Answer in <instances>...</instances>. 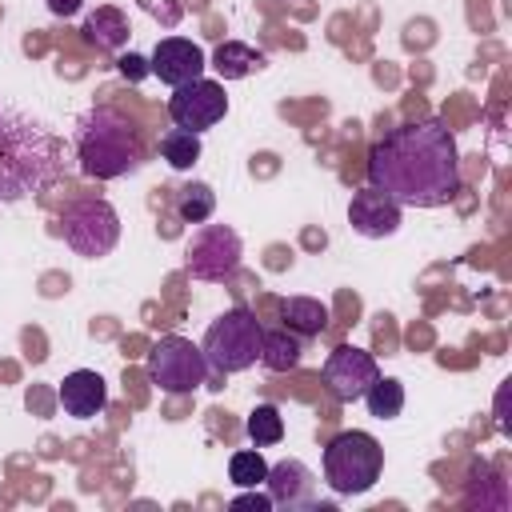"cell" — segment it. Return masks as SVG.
Listing matches in <instances>:
<instances>
[{
    "label": "cell",
    "mask_w": 512,
    "mask_h": 512,
    "mask_svg": "<svg viewBox=\"0 0 512 512\" xmlns=\"http://www.w3.org/2000/svg\"><path fill=\"white\" fill-rule=\"evenodd\" d=\"M368 184L388 192L400 208L448 204L464 184L456 136L444 120H408L388 128L368 152Z\"/></svg>",
    "instance_id": "obj_1"
},
{
    "label": "cell",
    "mask_w": 512,
    "mask_h": 512,
    "mask_svg": "<svg viewBox=\"0 0 512 512\" xmlns=\"http://www.w3.org/2000/svg\"><path fill=\"white\" fill-rule=\"evenodd\" d=\"M60 176V140L32 116L0 112V200L44 192Z\"/></svg>",
    "instance_id": "obj_2"
},
{
    "label": "cell",
    "mask_w": 512,
    "mask_h": 512,
    "mask_svg": "<svg viewBox=\"0 0 512 512\" xmlns=\"http://www.w3.org/2000/svg\"><path fill=\"white\" fill-rule=\"evenodd\" d=\"M76 156L88 180H120V176L140 172L144 164L140 136L132 120L116 108H92L76 124Z\"/></svg>",
    "instance_id": "obj_3"
},
{
    "label": "cell",
    "mask_w": 512,
    "mask_h": 512,
    "mask_svg": "<svg viewBox=\"0 0 512 512\" xmlns=\"http://www.w3.org/2000/svg\"><path fill=\"white\" fill-rule=\"evenodd\" d=\"M260 344H264V328L260 320L248 312V308H228L224 316H216L204 332V360L212 372L220 376H232V372H244L260 360Z\"/></svg>",
    "instance_id": "obj_4"
},
{
    "label": "cell",
    "mask_w": 512,
    "mask_h": 512,
    "mask_svg": "<svg viewBox=\"0 0 512 512\" xmlns=\"http://www.w3.org/2000/svg\"><path fill=\"white\" fill-rule=\"evenodd\" d=\"M384 472V448L368 432H340L324 448V480L336 496H360L368 492Z\"/></svg>",
    "instance_id": "obj_5"
},
{
    "label": "cell",
    "mask_w": 512,
    "mask_h": 512,
    "mask_svg": "<svg viewBox=\"0 0 512 512\" xmlns=\"http://www.w3.org/2000/svg\"><path fill=\"white\" fill-rule=\"evenodd\" d=\"M60 232L68 240V248L84 260H100L116 248L120 240V216L108 200L100 196H88V200H72L64 212H60Z\"/></svg>",
    "instance_id": "obj_6"
},
{
    "label": "cell",
    "mask_w": 512,
    "mask_h": 512,
    "mask_svg": "<svg viewBox=\"0 0 512 512\" xmlns=\"http://www.w3.org/2000/svg\"><path fill=\"white\" fill-rule=\"evenodd\" d=\"M208 372L204 352L184 336H160L148 348V380L168 396H192L200 384H208Z\"/></svg>",
    "instance_id": "obj_7"
},
{
    "label": "cell",
    "mask_w": 512,
    "mask_h": 512,
    "mask_svg": "<svg viewBox=\"0 0 512 512\" xmlns=\"http://www.w3.org/2000/svg\"><path fill=\"white\" fill-rule=\"evenodd\" d=\"M244 244L236 236V228L228 224H200L184 248V268L196 280H232L240 268Z\"/></svg>",
    "instance_id": "obj_8"
},
{
    "label": "cell",
    "mask_w": 512,
    "mask_h": 512,
    "mask_svg": "<svg viewBox=\"0 0 512 512\" xmlns=\"http://www.w3.org/2000/svg\"><path fill=\"white\" fill-rule=\"evenodd\" d=\"M224 112H228L224 84L204 80V76L172 88V96H168V116L176 120V128H188V132H204L212 124H220Z\"/></svg>",
    "instance_id": "obj_9"
},
{
    "label": "cell",
    "mask_w": 512,
    "mask_h": 512,
    "mask_svg": "<svg viewBox=\"0 0 512 512\" xmlns=\"http://www.w3.org/2000/svg\"><path fill=\"white\" fill-rule=\"evenodd\" d=\"M376 376H380L376 356L364 352V348H356V344H340V348H332L328 360H324V384H328V392H332L336 400H344V404L360 400Z\"/></svg>",
    "instance_id": "obj_10"
},
{
    "label": "cell",
    "mask_w": 512,
    "mask_h": 512,
    "mask_svg": "<svg viewBox=\"0 0 512 512\" xmlns=\"http://www.w3.org/2000/svg\"><path fill=\"white\" fill-rule=\"evenodd\" d=\"M348 224H352V232H360L368 240H384L400 228V204L388 192H380L376 184H364L360 192H352Z\"/></svg>",
    "instance_id": "obj_11"
},
{
    "label": "cell",
    "mask_w": 512,
    "mask_h": 512,
    "mask_svg": "<svg viewBox=\"0 0 512 512\" xmlns=\"http://www.w3.org/2000/svg\"><path fill=\"white\" fill-rule=\"evenodd\" d=\"M148 68H152V76H160V84L180 88V84L204 76L208 60H204V48H200V44H192V40H184V36H164V40L156 44Z\"/></svg>",
    "instance_id": "obj_12"
},
{
    "label": "cell",
    "mask_w": 512,
    "mask_h": 512,
    "mask_svg": "<svg viewBox=\"0 0 512 512\" xmlns=\"http://www.w3.org/2000/svg\"><path fill=\"white\" fill-rule=\"evenodd\" d=\"M264 484H268L272 508L296 512V508H312V504H316V476H312V468H308L304 460H296V456L272 464L268 476H264Z\"/></svg>",
    "instance_id": "obj_13"
},
{
    "label": "cell",
    "mask_w": 512,
    "mask_h": 512,
    "mask_svg": "<svg viewBox=\"0 0 512 512\" xmlns=\"http://www.w3.org/2000/svg\"><path fill=\"white\" fill-rule=\"evenodd\" d=\"M108 404V388H104V376L92 372V368H76L60 380V408L72 416V420H92L100 416Z\"/></svg>",
    "instance_id": "obj_14"
},
{
    "label": "cell",
    "mask_w": 512,
    "mask_h": 512,
    "mask_svg": "<svg viewBox=\"0 0 512 512\" xmlns=\"http://www.w3.org/2000/svg\"><path fill=\"white\" fill-rule=\"evenodd\" d=\"M84 40L96 44L100 52H120L128 44V16L112 4H100L88 20H84Z\"/></svg>",
    "instance_id": "obj_15"
},
{
    "label": "cell",
    "mask_w": 512,
    "mask_h": 512,
    "mask_svg": "<svg viewBox=\"0 0 512 512\" xmlns=\"http://www.w3.org/2000/svg\"><path fill=\"white\" fill-rule=\"evenodd\" d=\"M264 52L260 48H252V44H244V40H224L216 52H212V68H216V76L220 80H244V76H252L256 68H264Z\"/></svg>",
    "instance_id": "obj_16"
},
{
    "label": "cell",
    "mask_w": 512,
    "mask_h": 512,
    "mask_svg": "<svg viewBox=\"0 0 512 512\" xmlns=\"http://www.w3.org/2000/svg\"><path fill=\"white\" fill-rule=\"evenodd\" d=\"M280 320H284V328L296 332L300 340H312V336H320V332L328 328V308H324L320 300H312V296H288V300L280 304Z\"/></svg>",
    "instance_id": "obj_17"
},
{
    "label": "cell",
    "mask_w": 512,
    "mask_h": 512,
    "mask_svg": "<svg viewBox=\"0 0 512 512\" xmlns=\"http://www.w3.org/2000/svg\"><path fill=\"white\" fill-rule=\"evenodd\" d=\"M304 356V340L288 328L280 332H264V344H260V364L272 368V372H292Z\"/></svg>",
    "instance_id": "obj_18"
},
{
    "label": "cell",
    "mask_w": 512,
    "mask_h": 512,
    "mask_svg": "<svg viewBox=\"0 0 512 512\" xmlns=\"http://www.w3.org/2000/svg\"><path fill=\"white\" fill-rule=\"evenodd\" d=\"M360 400L368 404V412H372L376 420H396L400 408H404V384L392 380V376H376Z\"/></svg>",
    "instance_id": "obj_19"
},
{
    "label": "cell",
    "mask_w": 512,
    "mask_h": 512,
    "mask_svg": "<svg viewBox=\"0 0 512 512\" xmlns=\"http://www.w3.org/2000/svg\"><path fill=\"white\" fill-rule=\"evenodd\" d=\"M160 156L176 168V172H184V168H192L196 160H200V132H188V128H168L164 136H160Z\"/></svg>",
    "instance_id": "obj_20"
},
{
    "label": "cell",
    "mask_w": 512,
    "mask_h": 512,
    "mask_svg": "<svg viewBox=\"0 0 512 512\" xmlns=\"http://www.w3.org/2000/svg\"><path fill=\"white\" fill-rule=\"evenodd\" d=\"M176 212H180L184 224H204L216 212V192L204 180H192L176 192Z\"/></svg>",
    "instance_id": "obj_21"
},
{
    "label": "cell",
    "mask_w": 512,
    "mask_h": 512,
    "mask_svg": "<svg viewBox=\"0 0 512 512\" xmlns=\"http://www.w3.org/2000/svg\"><path fill=\"white\" fill-rule=\"evenodd\" d=\"M244 432L256 448H268V444H280L284 440V416L276 404H256L244 420Z\"/></svg>",
    "instance_id": "obj_22"
},
{
    "label": "cell",
    "mask_w": 512,
    "mask_h": 512,
    "mask_svg": "<svg viewBox=\"0 0 512 512\" xmlns=\"http://www.w3.org/2000/svg\"><path fill=\"white\" fill-rule=\"evenodd\" d=\"M228 476H232L236 488H260L264 476H268V464H264L260 448H244V452H236V456L228 460Z\"/></svg>",
    "instance_id": "obj_23"
},
{
    "label": "cell",
    "mask_w": 512,
    "mask_h": 512,
    "mask_svg": "<svg viewBox=\"0 0 512 512\" xmlns=\"http://www.w3.org/2000/svg\"><path fill=\"white\" fill-rule=\"evenodd\" d=\"M116 64H120V76H124V80H132V84H136V80H144V76L152 72V68H148V60H144V56H136V52L120 56Z\"/></svg>",
    "instance_id": "obj_24"
},
{
    "label": "cell",
    "mask_w": 512,
    "mask_h": 512,
    "mask_svg": "<svg viewBox=\"0 0 512 512\" xmlns=\"http://www.w3.org/2000/svg\"><path fill=\"white\" fill-rule=\"evenodd\" d=\"M232 508H256V512H272V496H268V492H260V488H244V492L232 500Z\"/></svg>",
    "instance_id": "obj_25"
},
{
    "label": "cell",
    "mask_w": 512,
    "mask_h": 512,
    "mask_svg": "<svg viewBox=\"0 0 512 512\" xmlns=\"http://www.w3.org/2000/svg\"><path fill=\"white\" fill-rule=\"evenodd\" d=\"M48 8H52L56 16H76V12H80V0H48Z\"/></svg>",
    "instance_id": "obj_26"
}]
</instances>
